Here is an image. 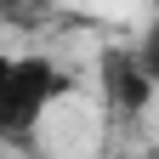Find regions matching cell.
<instances>
[{"instance_id": "cell-1", "label": "cell", "mask_w": 159, "mask_h": 159, "mask_svg": "<svg viewBox=\"0 0 159 159\" xmlns=\"http://www.w3.org/2000/svg\"><path fill=\"white\" fill-rule=\"evenodd\" d=\"M74 91V74L51 57H6L0 63V125L11 142H29L34 125Z\"/></svg>"}, {"instance_id": "cell-2", "label": "cell", "mask_w": 159, "mask_h": 159, "mask_svg": "<svg viewBox=\"0 0 159 159\" xmlns=\"http://www.w3.org/2000/svg\"><path fill=\"white\" fill-rule=\"evenodd\" d=\"M102 91H108V102L119 114H148V102L159 97V80L142 68L136 46H114L102 57Z\"/></svg>"}, {"instance_id": "cell-3", "label": "cell", "mask_w": 159, "mask_h": 159, "mask_svg": "<svg viewBox=\"0 0 159 159\" xmlns=\"http://www.w3.org/2000/svg\"><path fill=\"white\" fill-rule=\"evenodd\" d=\"M136 57H142V68L159 80V11H153V23H148V34L136 40Z\"/></svg>"}]
</instances>
